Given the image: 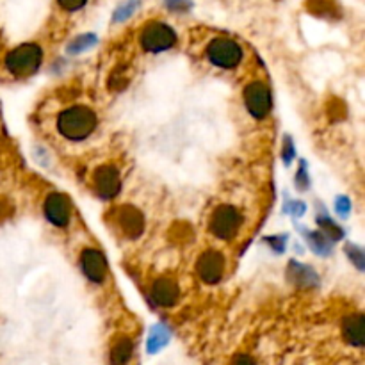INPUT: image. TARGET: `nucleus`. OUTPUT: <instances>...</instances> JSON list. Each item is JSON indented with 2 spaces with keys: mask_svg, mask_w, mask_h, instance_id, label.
I'll use <instances>...</instances> for the list:
<instances>
[{
  "mask_svg": "<svg viewBox=\"0 0 365 365\" xmlns=\"http://www.w3.org/2000/svg\"><path fill=\"white\" fill-rule=\"evenodd\" d=\"M303 239H305L306 246L310 248L317 257H330L333 253V242L319 230L302 228Z\"/></svg>",
  "mask_w": 365,
  "mask_h": 365,
  "instance_id": "dca6fc26",
  "label": "nucleus"
},
{
  "mask_svg": "<svg viewBox=\"0 0 365 365\" xmlns=\"http://www.w3.org/2000/svg\"><path fill=\"white\" fill-rule=\"evenodd\" d=\"M285 213L290 214L294 219H297V217L305 216L306 205L303 204L302 200H289L287 201V205H285Z\"/></svg>",
  "mask_w": 365,
  "mask_h": 365,
  "instance_id": "393cba45",
  "label": "nucleus"
},
{
  "mask_svg": "<svg viewBox=\"0 0 365 365\" xmlns=\"http://www.w3.org/2000/svg\"><path fill=\"white\" fill-rule=\"evenodd\" d=\"M43 63V48L38 43H21L13 50H9L6 54L4 66L8 70L9 75H13L14 79H27L32 77Z\"/></svg>",
  "mask_w": 365,
  "mask_h": 365,
  "instance_id": "f03ea898",
  "label": "nucleus"
},
{
  "mask_svg": "<svg viewBox=\"0 0 365 365\" xmlns=\"http://www.w3.org/2000/svg\"><path fill=\"white\" fill-rule=\"evenodd\" d=\"M205 59L217 70H235L244 59V48L230 36H216L205 47Z\"/></svg>",
  "mask_w": 365,
  "mask_h": 365,
  "instance_id": "7ed1b4c3",
  "label": "nucleus"
},
{
  "mask_svg": "<svg viewBox=\"0 0 365 365\" xmlns=\"http://www.w3.org/2000/svg\"><path fill=\"white\" fill-rule=\"evenodd\" d=\"M266 242L275 253H284L285 244H287V235H269V237H266Z\"/></svg>",
  "mask_w": 365,
  "mask_h": 365,
  "instance_id": "a878e982",
  "label": "nucleus"
},
{
  "mask_svg": "<svg viewBox=\"0 0 365 365\" xmlns=\"http://www.w3.org/2000/svg\"><path fill=\"white\" fill-rule=\"evenodd\" d=\"M97 45V36L91 34V32H86V34L77 36L72 41L66 45V54L68 55H81L86 50H90Z\"/></svg>",
  "mask_w": 365,
  "mask_h": 365,
  "instance_id": "6ab92c4d",
  "label": "nucleus"
},
{
  "mask_svg": "<svg viewBox=\"0 0 365 365\" xmlns=\"http://www.w3.org/2000/svg\"><path fill=\"white\" fill-rule=\"evenodd\" d=\"M342 337L353 348H362L364 344V315H348L342 323Z\"/></svg>",
  "mask_w": 365,
  "mask_h": 365,
  "instance_id": "2eb2a0df",
  "label": "nucleus"
},
{
  "mask_svg": "<svg viewBox=\"0 0 365 365\" xmlns=\"http://www.w3.org/2000/svg\"><path fill=\"white\" fill-rule=\"evenodd\" d=\"M333 207H335V214L339 217H342V219H348L349 214H351L353 210V204L351 200H349L348 196L340 195L335 198V204H333Z\"/></svg>",
  "mask_w": 365,
  "mask_h": 365,
  "instance_id": "5701e85b",
  "label": "nucleus"
},
{
  "mask_svg": "<svg viewBox=\"0 0 365 365\" xmlns=\"http://www.w3.org/2000/svg\"><path fill=\"white\" fill-rule=\"evenodd\" d=\"M287 276H289L290 284L297 285V287H315L319 284V275L314 271V268L306 266V264L297 262V260H290L289 268H287Z\"/></svg>",
  "mask_w": 365,
  "mask_h": 365,
  "instance_id": "4468645a",
  "label": "nucleus"
},
{
  "mask_svg": "<svg viewBox=\"0 0 365 365\" xmlns=\"http://www.w3.org/2000/svg\"><path fill=\"white\" fill-rule=\"evenodd\" d=\"M317 225H319V232H323L333 244L344 239V230L337 225L335 221H333V217L328 216L326 208L324 207L323 210H319L317 213Z\"/></svg>",
  "mask_w": 365,
  "mask_h": 365,
  "instance_id": "a211bd4d",
  "label": "nucleus"
},
{
  "mask_svg": "<svg viewBox=\"0 0 365 365\" xmlns=\"http://www.w3.org/2000/svg\"><path fill=\"white\" fill-rule=\"evenodd\" d=\"M166 6L171 11H177V13H184L187 9H191V2L189 0H166Z\"/></svg>",
  "mask_w": 365,
  "mask_h": 365,
  "instance_id": "cd10ccee",
  "label": "nucleus"
},
{
  "mask_svg": "<svg viewBox=\"0 0 365 365\" xmlns=\"http://www.w3.org/2000/svg\"><path fill=\"white\" fill-rule=\"evenodd\" d=\"M98 127V116L90 106L75 103L63 109L55 119V128L63 139L70 143H81L90 139Z\"/></svg>",
  "mask_w": 365,
  "mask_h": 365,
  "instance_id": "f257e3e1",
  "label": "nucleus"
},
{
  "mask_svg": "<svg viewBox=\"0 0 365 365\" xmlns=\"http://www.w3.org/2000/svg\"><path fill=\"white\" fill-rule=\"evenodd\" d=\"M226 260L225 255L217 250L204 251L196 262V273L205 285H217L225 278Z\"/></svg>",
  "mask_w": 365,
  "mask_h": 365,
  "instance_id": "9b49d317",
  "label": "nucleus"
},
{
  "mask_svg": "<svg viewBox=\"0 0 365 365\" xmlns=\"http://www.w3.org/2000/svg\"><path fill=\"white\" fill-rule=\"evenodd\" d=\"M91 187L93 193L103 201L115 200L121 191V173L118 166L102 164L91 173Z\"/></svg>",
  "mask_w": 365,
  "mask_h": 365,
  "instance_id": "0eeeda50",
  "label": "nucleus"
},
{
  "mask_svg": "<svg viewBox=\"0 0 365 365\" xmlns=\"http://www.w3.org/2000/svg\"><path fill=\"white\" fill-rule=\"evenodd\" d=\"M230 365H257V362L255 358L250 357L248 353H237V355L232 358Z\"/></svg>",
  "mask_w": 365,
  "mask_h": 365,
  "instance_id": "c85d7f7f",
  "label": "nucleus"
},
{
  "mask_svg": "<svg viewBox=\"0 0 365 365\" xmlns=\"http://www.w3.org/2000/svg\"><path fill=\"white\" fill-rule=\"evenodd\" d=\"M137 8H139V0H127V2H124V4L116 8L112 20H115V23H124V21H127L132 14L136 13Z\"/></svg>",
  "mask_w": 365,
  "mask_h": 365,
  "instance_id": "aec40b11",
  "label": "nucleus"
},
{
  "mask_svg": "<svg viewBox=\"0 0 365 365\" xmlns=\"http://www.w3.org/2000/svg\"><path fill=\"white\" fill-rule=\"evenodd\" d=\"M242 100L246 110L250 112L251 118L266 119L271 115L273 109V95L269 86L262 81L248 82L244 91H242Z\"/></svg>",
  "mask_w": 365,
  "mask_h": 365,
  "instance_id": "423d86ee",
  "label": "nucleus"
},
{
  "mask_svg": "<svg viewBox=\"0 0 365 365\" xmlns=\"http://www.w3.org/2000/svg\"><path fill=\"white\" fill-rule=\"evenodd\" d=\"M282 159L287 166L296 159V145L290 136H284V141H282Z\"/></svg>",
  "mask_w": 365,
  "mask_h": 365,
  "instance_id": "b1692460",
  "label": "nucleus"
},
{
  "mask_svg": "<svg viewBox=\"0 0 365 365\" xmlns=\"http://www.w3.org/2000/svg\"><path fill=\"white\" fill-rule=\"evenodd\" d=\"M82 275L95 285H103L109 276V264L102 250L95 246H88L81 251L79 257Z\"/></svg>",
  "mask_w": 365,
  "mask_h": 365,
  "instance_id": "1a4fd4ad",
  "label": "nucleus"
},
{
  "mask_svg": "<svg viewBox=\"0 0 365 365\" xmlns=\"http://www.w3.org/2000/svg\"><path fill=\"white\" fill-rule=\"evenodd\" d=\"M134 351H136V346H134L132 337H116L109 348V365H130Z\"/></svg>",
  "mask_w": 365,
  "mask_h": 365,
  "instance_id": "ddd939ff",
  "label": "nucleus"
},
{
  "mask_svg": "<svg viewBox=\"0 0 365 365\" xmlns=\"http://www.w3.org/2000/svg\"><path fill=\"white\" fill-rule=\"evenodd\" d=\"M170 339H171V330L168 324H162V323L153 324L148 331L146 349H148V353H152L153 355V353L161 351V349L170 342Z\"/></svg>",
  "mask_w": 365,
  "mask_h": 365,
  "instance_id": "f3484780",
  "label": "nucleus"
},
{
  "mask_svg": "<svg viewBox=\"0 0 365 365\" xmlns=\"http://www.w3.org/2000/svg\"><path fill=\"white\" fill-rule=\"evenodd\" d=\"M179 36L171 26L161 20H150L139 30V45L148 54H162L177 45Z\"/></svg>",
  "mask_w": 365,
  "mask_h": 365,
  "instance_id": "39448f33",
  "label": "nucleus"
},
{
  "mask_svg": "<svg viewBox=\"0 0 365 365\" xmlns=\"http://www.w3.org/2000/svg\"><path fill=\"white\" fill-rule=\"evenodd\" d=\"M150 293H152L153 303L162 306V308H171L180 299L179 284L173 278H170V276H159L157 280L152 284Z\"/></svg>",
  "mask_w": 365,
  "mask_h": 365,
  "instance_id": "f8f14e48",
  "label": "nucleus"
},
{
  "mask_svg": "<svg viewBox=\"0 0 365 365\" xmlns=\"http://www.w3.org/2000/svg\"><path fill=\"white\" fill-rule=\"evenodd\" d=\"M294 182L299 191H306L310 187V175H308V168H306V161H299L296 175H294Z\"/></svg>",
  "mask_w": 365,
  "mask_h": 365,
  "instance_id": "4be33fe9",
  "label": "nucleus"
},
{
  "mask_svg": "<svg viewBox=\"0 0 365 365\" xmlns=\"http://www.w3.org/2000/svg\"><path fill=\"white\" fill-rule=\"evenodd\" d=\"M57 4L66 13H75V11H81L88 4V0H57Z\"/></svg>",
  "mask_w": 365,
  "mask_h": 365,
  "instance_id": "bb28decb",
  "label": "nucleus"
},
{
  "mask_svg": "<svg viewBox=\"0 0 365 365\" xmlns=\"http://www.w3.org/2000/svg\"><path fill=\"white\" fill-rule=\"evenodd\" d=\"M112 223L116 228L119 230V234L124 237L136 241L143 235L146 226V221L143 213L134 205H121V207L115 208V216H112Z\"/></svg>",
  "mask_w": 365,
  "mask_h": 365,
  "instance_id": "6e6552de",
  "label": "nucleus"
},
{
  "mask_svg": "<svg viewBox=\"0 0 365 365\" xmlns=\"http://www.w3.org/2000/svg\"><path fill=\"white\" fill-rule=\"evenodd\" d=\"M346 255H348V259L351 260V264L355 266V268L358 269V271H364L365 269V253L364 250H362L358 244H353V242H348L344 248Z\"/></svg>",
  "mask_w": 365,
  "mask_h": 365,
  "instance_id": "412c9836",
  "label": "nucleus"
},
{
  "mask_svg": "<svg viewBox=\"0 0 365 365\" xmlns=\"http://www.w3.org/2000/svg\"><path fill=\"white\" fill-rule=\"evenodd\" d=\"M244 225V214L232 204H221L208 217V232L219 241H234Z\"/></svg>",
  "mask_w": 365,
  "mask_h": 365,
  "instance_id": "20e7f679",
  "label": "nucleus"
},
{
  "mask_svg": "<svg viewBox=\"0 0 365 365\" xmlns=\"http://www.w3.org/2000/svg\"><path fill=\"white\" fill-rule=\"evenodd\" d=\"M43 214L55 228H68L72 219V201L63 193H50L43 201Z\"/></svg>",
  "mask_w": 365,
  "mask_h": 365,
  "instance_id": "9d476101",
  "label": "nucleus"
}]
</instances>
